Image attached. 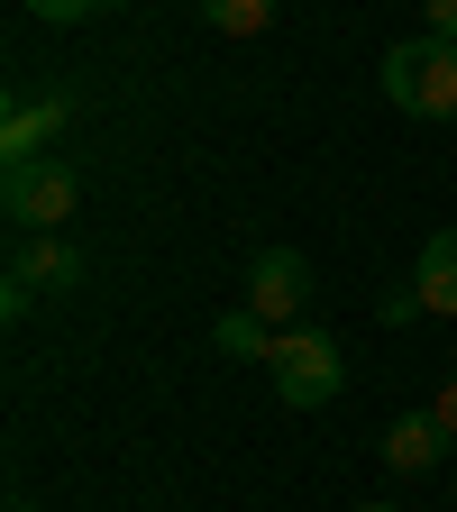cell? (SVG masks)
<instances>
[{"label": "cell", "instance_id": "1", "mask_svg": "<svg viewBox=\"0 0 457 512\" xmlns=\"http://www.w3.org/2000/svg\"><path fill=\"white\" fill-rule=\"evenodd\" d=\"M384 101L412 119H457V46L448 37H403L384 55Z\"/></svg>", "mask_w": 457, "mask_h": 512}, {"label": "cell", "instance_id": "2", "mask_svg": "<svg viewBox=\"0 0 457 512\" xmlns=\"http://www.w3.org/2000/svg\"><path fill=\"white\" fill-rule=\"evenodd\" d=\"M74 202H83V183H74L64 156H37V165L0 174V220H10L19 238H55L64 220H74Z\"/></svg>", "mask_w": 457, "mask_h": 512}, {"label": "cell", "instance_id": "3", "mask_svg": "<svg viewBox=\"0 0 457 512\" xmlns=\"http://www.w3.org/2000/svg\"><path fill=\"white\" fill-rule=\"evenodd\" d=\"M266 375H275V403L320 412V403L348 384V357H339V339H330V330H284V339H275V357H266Z\"/></svg>", "mask_w": 457, "mask_h": 512}, {"label": "cell", "instance_id": "4", "mask_svg": "<svg viewBox=\"0 0 457 512\" xmlns=\"http://www.w3.org/2000/svg\"><path fill=\"white\" fill-rule=\"evenodd\" d=\"M74 284H83V256L64 247V229H55V238H19V247H10V284H0V311L28 320L46 293H74Z\"/></svg>", "mask_w": 457, "mask_h": 512}, {"label": "cell", "instance_id": "5", "mask_svg": "<svg viewBox=\"0 0 457 512\" xmlns=\"http://www.w3.org/2000/svg\"><path fill=\"white\" fill-rule=\"evenodd\" d=\"M64 119H74V101H64V92L19 83V92H10V110H0V174H10V165H37V156H55Z\"/></svg>", "mask_w": 457, "mask_h": 512}, {"label": "cell", "instance_id": "6", "mask_svg": "<svg viewBox=\"0 0 457 512\" xmlns=\"http://www.w3.org/2000/svg\"><path fill=\"white\" fill-rule=\"evenodd\" d=\"M302 302H311V266H302L293 247H256V266H247V311L266 320V330H293Z\"/></svg>", "mask_w": 457, "mask_h": 512}, {"label": "cell", "instance_id": "7", "mask_svg": "<svg viewBox=\"0 0 457 512\" xmlns=\"http://www.w3.org/2000/svg\"><path fill=\"white\" fill-rule=\"evenodd\" d=\"M448 448H457V439H448V421H439V412H403L394 430H384V467H394V476H421V467H439V458H448Z\"/></svg>", "mask_w": 457, "mask_h": 512}, {"label": "cell", "instance_id": "8", "mask_svg": "<svg viewBox=\"0 0 457 512\" xmlns=\"http://www.w3.org/2000/svg\"><path fill=\"white\" fill-rule=\"evenodd\" d=\"M412 302H421V311H448V320H457V220L421 238V275H412Z\"/></svg>", "mask_w": 457, "mask_h": 512}, {"label": "cell", "instance_id": "9", "mask_svg": "<svg viewBox=\"0 0 457 512\" xmlns=\"http://www.w3.org/2000/svg\"><path fill=\"white\" fill-rule=\"evenodd\" d=\"M275 339H284V330H266L256 311H220V320H211V348H220V357H247V366H266Z\"/></svg>", "mask_w": 457, "mask_h": 512}, {"label": "cell", "instance_id": "10", "mask_svg": "<svg viewBox=\"0 0 457 512\" xmlns=\"http://www.w3.org/2000/svg\"><path fill=\"white\" fill-rule=\"evenodd\" d=\"M192 10H202L211 37H266L275 28V0H192Z\"/></svg>", "mask_w": 457, "mask_h": 512}, {"label": "cell", "instance_id": "11", "mask_svg": "<svg viewBox=\"0 0 457 512\" xmlns=\"http://www.w3.org/2000/svg\"><path fill=\"white\" fill-rule=\"evenodd\" d=\"M19 10H28V19H46V28H83L101 0H19Z\"/></svg>", "mask_w": 457, "mask_h": 512}, {"label": "cell", "instance_id": "12", "mask_svg": "<svg viewBox=\"0 0 457 512\" xmlns=\"http://www.w3.org/2000/svg\"><path fill=\"white\" fill-rule=\"evenodd\" d=\"M421 37H448L457 46V0H421Z\"/></svg>", "mask_w": 457, "mask_h": 512}, {"label": "cell", "instance_id": "13", "mask_svg": "<svg viewBox=\"0 0 457 512\" xmlns=\"http://www.w3.org/2000/svg\"><path fill=\"white\" fill-rule=\"evenodd\" d=\"M439 421H448V439H457V366H448V384H439V403H430Z\"/></svg>", "mask_w": 457, "mask_h": 512}, {"label": "cell", "instance_id": "14", "mask_svg": "<svg viewBox=\"0 0 457 512\" xmlns=\"http://www.w3.org/2000/svg\"><path fill=\"white\" fill-rule=\"evenodd\" d=\"M10 512H37V503H28V494H10Z\"/></svg>", "mask_w": 457, "mask_h": 512}, {"label": "cell", "instance_id": "15", "mask_svg": "<svg viewBox=\"0 0 457 512\" xmlns=\"http://www.w3.org/2000/svg\"><path fill=\"white\" fill-rule=\"evenodd\" d=\"M357 512H394V503H357Z\"/></svg>", "mask_w": 457, "mask_h": 512}]
</instances>
